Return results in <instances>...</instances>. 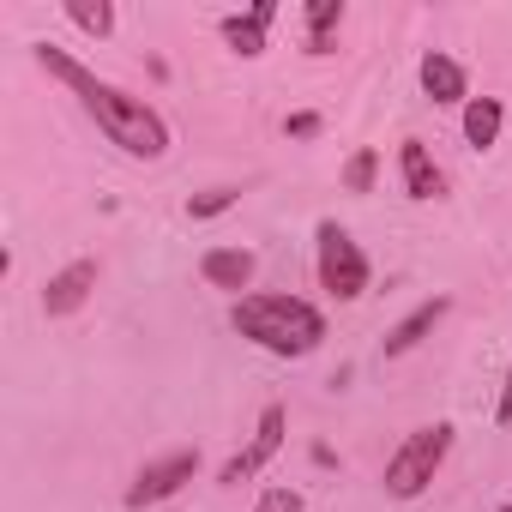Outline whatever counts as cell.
<instances>
[{"mask_svg":"<svg viewBox=\"0 0 512 512\" xmlns=\"http://www.w3.org/2000/svg\"><path fill=\"white\" fill-rule=\"evenodd\" d=\"M229 326L247 338V344H260L266 356H314L320 338H326V320L320 308L296 302V296H241L229 308Z\"/></svg>","mask_w":512,"mask_h":512,"instance_id":"cell-2","label":"cell"},{"mask_svg":"<svg viewBox=\"0 0 512 512\" xmlns=\"http://www.w3.org/2000/svg\"><path fill=\"white\" fill-rule=\"evenodd\" d=\"M67 19L79 31H91V37H109L115 31V7H103V0H97V7H91V0H67Z\"/></svg>","mask_w":512,"mask_h":512,"instance_id":"cell-15","label":"cell"},{"mask_svg":"<svg viewBox=\"0 0 512 512\" xmlns=\"http://www.w3.org/2000/svg\"><path fill=\"white\" fill-rule=\"evenodd\" d=\"M374 175H380V157H374V151H356V157H350V169H344V187H350V193H368V187H374Z\"/></svg>","mask_w":512,"mask_h":512,"instance_id":"cell-16","label":"cell"},{"mask_svg":"<svg viewBox=\"0 0 512 512\" xmlns=\"http://www.w3.org/2000/svg\"><path fill=\"white\" fill-rule=\"evenodd\" d=\"M272 19H278V7H272V0H260V7H253V13H229L223 19V43L235 49V55H266V31H272Z\"/></svg>","mask_w":512,"mask_h":512,"instance_id":"cell-9","label":"cell"},{"mask_svg":"<svg viewBox=\"0 0 512 512\" xmlns=\"http://www.w3.org/2000/svg\"><path fill=\"white\" fill-rule=\"evenodd\" d=\"M253 272H260V260L247 247H205V260H199V278L211 290H247Z\"/></svg>","mask_w":512,"mask_h":512,"instance_id":"cell-8","label":"cell"},{"mask_svg":"<svg viewBox=\"0 0 512 512\" xmlns=\"http://www.w3.org/2000/svg\"><path fill=\"white\" fill-rule=\"evenodd\" d=\"M500 127H506L500 97H470V103H464V139H470L476 151H488V145L500 139Z\"/></svg>","mask_w":512,"mask_h":512,"instance_id":"cell-13","label":"cell"},{"mask_svg":"<svg viewBox=\"0 0 512 512\" xmlns=\"http://www.w3.org/2000/svg\"><path fill=\"white\" fill-rule=\"evenodd\" d=\"M199 476V452H169V458H157V464H145L139 476H133V488H127V506L139 512V506H157V500H169L181 482H193Z\"/></svg>","mask_w":512,"mask_h":512,"instance_id":"cell-5","label":"cell"},{"mask_svg":"<svg viewBox=\"0 0 512 512\" xmlns=\"http://www.w3.org/2000/svg\"><path fill=\"white\" fill-rule=\"evenodd\" d=\"M253 512H302V494H296V488H266Z\"/></svg>","mask_w":512,"mask_h":512,"instance_id":"cell-18","label":"cell"},{"mask_svg":"<svg viewBox=\"0 0 512 512\" xmlns=\"http://www.w3.org/2000/svg\"><path fill=\"white\" fill-rule=\"evenodd\" d=\"M446 308H452V302H446V296H434V302H422L416 314H404V320L386 332V356H410V350H416L440 320H446Z\"/></svg>","mask_w":512,"mask_h":512,"instance_id":"cell-12","label":"cell"},{"mask_svg":"<svg viewBox=\"0 0 512 512\" xmlns=\"http://www.w3.org/2000/svg\"><path fill=\"white\" fill-rule=\"evenodd\" d=\"M494 422H500V428L512 422V368H506V392H500V404H494Z\"/></svg>","mask_w":512,"mask_h":512,"instance_id":"cell-20","label":"cell"},{"mask_svg":"<svg viewBox=\"0 0 512 512\" xmlns=\"http://www.w3.org/2000/svg\"><path fill=\"white\" fill-rule=\"evenodd\" d=\"M446 452H452V422L416 428V434L386 458V494H392V500H416V494L434 482V470L446 464Z\"/></svg>","mask_w":512,"mask_h":512,"instance_id":"cell-3","label":"cell"},{"mask_svg":"<svg viewBox=\"0 0 512 512\" xmlns=\"http://www.w3.org/2000/svg\"><path fill=\"white\" fill-rule=\"evenodd\" d=\"M500 512H512V500H506V506H500Z\"/></svg>","mask_w":512,"mask_h":512,"instance_id":"cell-21","label":"cell"},{"mask_svg":"<svg viewBox=\"0 0 512 512\" xmlns=\"http://www.w3.org/2000/svg\"><path fill=\"white\" fill-rule=\"evenodd\" d=\"M91 290H97V260H73L67 272L49 278V290H43V314H49V320H67V314H79V308L91 302Z\"/></svg>","mask_w":512,"mask_h":512,"instance_id":"cell-7","label":"cell"},{"mask_svg":"<svg viewBox=\"0 0 512 512\" xmlns=\"http://www.w3.org/2000/svg\"><path fill=\"white\" fill-rule=\"evenodd\" d=\"M284 133H296V139H308V133H320V115H290V121H284Z\"/></svg>","mask_w":512,"mask_h":512,"instance_id":"cell-19","label":"cell"},{"mask_svg":"<svg viewBox=\"0 0 512 512\" xmlns=\"http://www.w3.org/2000/svg\"><path fill=\"white\" fill-rule=\"evenodd\" d=\"M338 25H344V0H314L308 7V55H332Z\"/></svg>","mask_w":512,"mask_h":512,"instance_id":"cell-14","label":"cell"},{"mask_svg":"<svg viewBox=\"0 0 512 512\" xmlns=\"http://www.w3.org/2000/svg\"><path fill=\"white\" fill-rule=\"evenodd\" d=\"M229 205H235V187H211V193H199V199L187 205V217H193V223H205V217H223Z\"/></svg>","mask_w":512,"mask_h":512,"instance_id":"cell-17","label":"cell"},{"mask_svg":"<svg viewBox=\"0 0 512 512\" xmlns=\"http://www.w3.org/2000/svg\"><path fill=\"white\" fill-rule=\"evenodd\" d=\"M422 91L434 97V103H470V79H464V67L452 61V55H440V49H428L422 55Z\"/></svg>","mask_w":512,"mask_h":512,"instance_id":"cell-10","label":"cell"},{"mask_svg":"<svg viewBox=\"0 0 512 512\" xmlns=\"http://www.w3.org/2000/svg\"><path fill=\"white\" fill-rule=\"evenodd\" d=\"M37 61L61 79V85H73L79 91V103H85V115L109 133V145H121L127 157H139V163H157L163 151H169V127H163V115L145 103V97H127V91H115V85H103L97 73H85L73 55H61L55 43H37Z\"/></svg>","mask_w":512,"mask_h":512,"instance_id":"cell-1","label":"cell"},{"mask_svg":"<svg viewBox=\"0 0 512 512\" xmlns=\"http://www.w3.org/2000/svg\"><path fill=\"white\" fill-rule=\"evenodd\" d=\"M278 446H284V410H278V404H266V410H260V428H253V446H247V452H235V458L217 470V482H223V488L247 482L253 470H266V464L278 458Z\"/></svg>","mask_w":512,"mask_h":512,"instance_id":"cell-6","label":"cell"},{"mask_svg":"<svg viewBox=\"0 0 512 512\" xmlns=\"http://www.w3.org/2000/svg\"><path fill=\"white\" fill-rule=\"evenodd\" d=\"M398 175H404V193H410V199H440V187H446L422 139H404V145H398Z\"/></svg>","mask_w":512,"mask_h":512,"instance_id":"cell-11","label":"cell"},{"mask_svg":"<svg viewBox=\"0 0 512 512\" xmlns=\"http://www.w3.org/2000/svg\"><path fill=\"white\" fill-rule=\"evenodd\" d=\"M320 284L338 296V302H356L368 290V253L350 241V229L338 223H320Z\"/></svg>","mask_w":512,"mask_h":512,"instance_id":"cell-4","label":"cell"}]
</instances>
